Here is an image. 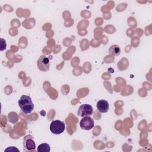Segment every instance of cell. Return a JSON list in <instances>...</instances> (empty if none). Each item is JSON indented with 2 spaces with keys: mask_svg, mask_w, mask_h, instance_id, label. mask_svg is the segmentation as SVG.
<instances>
[{
  "mask_svg": "<svg viewBox=\"0 0 152 152\" xmlns=\"http://www.w3.org/2000/svg\"><path fill=\"white\" fill-rule=\"evenodd\" d=\"M21 110L26 113H30L34 109V104L29 96L22 95L18 102Z\"/></svg>",
  "mask_w": 152,
  "mask_h": 152,
  "instance_id": "obj_1",
  "label": "cell"
},
{
  "mask_svg": "<svg viewBox=\"0 0 152 152\" xmlns=\"http://www.w3.org/2000/svg\"><path fill=\"white\" fill-rule=\"evenodd\" d=\"M65 128V123L60 120H55L51 122L50 124V131L55 135H59L62 133Z\"/></svg>",
  "mask_w": 152,
  "mask_h": 152,
  "instance_id": "obj_2",
  "label": "cell"
},
{
  "mask_svg": "<svg viewBox=\"0 0 152 152\" xmlns=\"http://www.w3.org/2000/svg\"><path fill=\"white\" fill-rule=\"evenodd\" d=\"M37 68L41 71H48L49 69L50 66L49 59L45 55L40 56L37 61Z\"/></svg>",
  "mask_w": 152,
  "mask_h": 152,
  "instance_id": "obj_3",
  "label": "cell"
},
{
  "mask_svg": "<svg viewBox=\"0 0 152 152\" xmlns=\"http://www.w3.org/2000/svg\"><path fill=\"white\" fill-rule=\"evenodd\" d=\"M93 107L89 104H81L78 110V115L81 117L89 116L93 114Z\"/></svg>",
  "mask_w": 152,
  "mask_h": 152,
  "instance_id": "obj_4",
  "label": "cell"
},
{
  "mask_svg": "<svg viewBox=\"0 0 152 152\" xmlns=\"http://www.w3.org/2000/svg\"><path fill=\"white\" fill-rule=\"evenodd\" d=\"M94 125V120L90 116L83 117L80 122V126L84 130H90Z\"/></svg>",
  "mask_w": 152,
  "mask_h": 152,
  "instance_id": "obj_5",
  "label": "cell"
},
{
  "mask_svg": "<svg viewBox=\"0 0 152 152\" xmlns=\"http://www.w3.org/2000/svg\"><path fill=\"white\" fill-rule=\"evenodd\" d=\"M23 146L26 150H33L36 148V144L33 137L31 135H27L23 138Z\"/></svg>",
  "mask_w": 152,
  "mask_h": 152,
  "instance_id": "obj_6",
  "label": "cell"
},
{
  "mask_svg": "<svg viewBox=\"0 0 152 152\" xmlns=\"http://www.w3.org/2000/svg\"><path fill=\"white\" fill-rule=\"evenodd\" d=\"M98 111L100 113H106L108 111L109 108V104L107 101L104 99L99 100L96 104Z\"/></svg>",
  "mask_w": 152,
  "mask_h": 152,
  "instance_id": "obj_7",
  "label": "cell"
},
{
  "mask_svg": "<svg viewBox=\"0 0 152 152\" xmlns=\"http://www.w3.org/2000/svg\"><path fill=\"white\" fill-rule=\"evenodd\" d=\"M109 53L112 56H117L121 53V48L116 45H113L109 49Z\"/></svg>",
  "mask_w": 152,
  "mask_h": 152,
  "instance_id": "obj_8",
  "label": "cell"
},
{
  "mask_svg": "<svg viewBox=\"0 0 152 152\" xmlns=\"http://www.w3.org/2000/svg\"><path fill=\"white\" fill-rule=\"evenodd\" d=\"M8 120L12 124H15L18 121V116L16 112H11L8 115Z\"/></svg>",
  "mask_w": 152,
  "mask_h": 152,
  "instance_id": "obj_9",
  "label": "cell"
},
{
  "mask_svg": "<svg viewBox=\"0 0 152 152\" xmlns=\"http://www.w3.org/2000/svg\"><path fill=\"white\" fill-rule=\"evenodd\" d=\"M37 150L38 152H49L50 147L48 143H42L38 145Z\"/></svg>",
  "mask_w": 152,
  "mask_h": 152,
  "instance_id": "obj_10",
  "label": "cell"
},
{
  "mask_svg": "<svg viewBox=\"0 0 152 152\" xmlns=\"http://www.w3.org/2000/svg\"><path fill=\"white\" fill-rule=\"evenodd\" d=\"M1 50H3L4 49H6V46H7V45H6V42L4 39H3L2 38L1 39Z\"/></svg>",
  "mask_w": 152,
  "mask_h": 152,
  "instance_id": "obj_11",
  "label": "cell"
},
{
  "mask_svg": "<svg viewBox=\"0 0 152 152\" xmlns=\"http://www.w3.org/2000/svg\"><path fill=\"white\" fill-rule=\"evenodd\" d=\"M20 151L19 150L17 149L15 147H8L7 148H6L5 150V151Z\"/></svg>",
  "mask_w": 152,
  "mask_h": 152,
  "instance_id": "obj_12",
  "label": "cell"
}]
</instances>
